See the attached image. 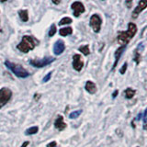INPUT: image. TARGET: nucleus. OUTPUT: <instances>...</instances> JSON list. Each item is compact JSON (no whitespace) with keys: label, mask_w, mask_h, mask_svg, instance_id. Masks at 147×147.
<instances>
[{"label":"nucleus","mask_w":147,"mask_h":147,"mask_svg":"<svg viewBox=\"0 0 147 147\" xmlns=\"http://www.w3.org/2000/svg\"><path fill=\"white\" fill-rule=\"evenodd\" d=\"M137 33V26L134 23L130 22L128 24V30L126 31H119L118 34V42L121 44V46L127 45L130 40L135 36Z\"/></svg>","instance_id":"nucleus-1"},{"label":"nucleus","mask_w":147,"mask_h":147,"mask_svg":"<svg viewBox=\"0 0 147 147\" xmlns=\"http://www.w3.org/2000/svg\"><path fill=\"white\" fill-rule=\"evenodd\" d=\"M38 44L39 40L36 38L30 35H24L22 37V40L20 41V43L17 46V49L20 50V52L27 53L30 51L33 50Z\"/></svg>","instance_id":"nucleus-2"},{"label":"nucleus","mask_w":147,"mask_h":147,"mask_svg":"<svg viewBox=\"0 0 147 147\" xmlns=\"http://www.w3.org/2000/svg\"><path fill=\"white\" fill-rule=\"evenodd\" d=\"M5 64H6V66L9 69V70H11L14 75L18 77L26 78L30 76L29 72H28L26 69L23 68L21 65H20V64H17L15 63H11V62L7 61V60L5 62Z\"/></svg>","instance_id":"nucleus-3"},{"label":"nucleus","mask_w":147,"mask_h":147,"mask_svg":"<svg viewBox=\"0 0 147 147\" xmlns=\"http://www.w3.org/2000/svg\"><path fill=\"white\" fill-rule=\"evenodd\" d=\"M55 61V58L52 57V56H49V57H44L42 59H33V60H30V63L31 64L32 66H35L37 68H41V67H44L48 64L52 63L53 62Z\"/></svg>","instance_id":"nucleus-4"},{"label":"nucleus","mask_w":147,"mask_h":147,"mask_svg":"<svg viewBox=\"0 0 147 147\" xmlns=\"http://www.w3.org/2000/svg\"><path fill=\"white\" fill-rule=\"evenodd\" d=\"M12 96V91L7 87H3L0 89V109H2Z\"/></svg>","instance_id":"nucleus-5"},{"label":"nucleus","mask_w":147,"mask_h":147,"mask_svg":"<svg viewBox=\"0 0 147 147\" xmlns=\"http://www.w3.org/2000/svg\"><path fill=\"white\" fill-rule=\"evenodd\" d=\"M101 24H102V20H101V18L98 14H94V15L91 16L89 20V25L94 32L98 33L101 30Z\"/></svg>","instance_id":"nucleus-6"},{"label":"nucleus","mask_w":147,"mask_h":147,"mask_svg":"<svg viewBox=\"0 0 147 147\" xmlns=\"http://www.w3.org/2000/svg\"><path fill=\"white\" fill-rule=\"evenodd\" d=\"M84 67V61L80 54H75L73 56V68L76 71L80 72Z\"/></svg>","instance_id":"nucleus-7"},{"label":"nucleus","mask_w":147,"mask_h":147,"mask_svg":"<svg viewBox=\"0 0 147 147\" xmlns=\"http://www.w3.org/2000/svg\"><path fill=\"white\" fill-rule=\"evenodd\" d=\"M72 9H73V11H74V16H75L76 18L77 17H79L82 13H84L85 12V7H84V5H83V3L81 2H78V1H76V2H74L72 4V6H71Z\"/></svg>","instance_id":"nucleus-8"},{"label":"nucleus","mask_w":147,"mask_h":147,"mask_svg":"<svg viewBox=\"0 0 147 147\" xmlns=\"http://www.w3.org/2000/svg\"><path fill=\"white\" fill-rule=\"evenodd\" d=\"M146 7H147V0H141L132 12V16H131L132 18H137L138 16L140 15V13L144 11Z\"/></svg>","instance_id":"nucleus-9"},{"label":"nucleus","mask_w":147,"mask_h":147,"mask_svg":"<svg viewBox=\"0 0 147 147\" xmlns=\"http://www.w3.org/2000/svg\"><path fill=\"white\" fill-rule=\"evenodd\" d=\"M64 50H65V45H64V42L62 40H58L53 45V53L55 55H61Z\"/></svg>","instance_id":"nucleus-10"},{"label":"nucleus","mask_w":147,"mask_h":147,"mask_svg":"<svg viewBox=\"0 0 147 147\" xmlns=\"http://www.w3.org/2000/svg\"><path fill=\"white\" fill-rule=\"evenodd\" d=\"M54 127L60 131H63L64 129L66 128V124L63 121V117L62 115H58L57 116L56 119H55V122H54Z\"/></svg>","instance_id":"nucleus-11"},{"label":"nucleus","mask_w":147,"mask_h":147,"mask_svg":"<svg viewBox=\"0 0 147 147\" xmlns=\"http://www.w3.org/2000/svg\"><path fill=\"white\" fill-rule=\"evenodd\" d=\"M126 46H127V45L121 46V47L118 48V49L116 50V52H115V54H114V56H115V62H114V64H113V66H112V70H114V69L116 68L119 58H121V54L124 53V51H125V49H126Z\"/></svg>","instance_id":"nucleus-12"},{"label":"nucleus","mask_w":147,"mask_h":147,"mask_svg":"<svg viewBox=\"0 0 147 147\" xmlns=\"http://www.w3.org/2000/svg\"><path fill=\"white\" fill-rule=\"evenodd\" d=\"M85 88L89 94H95L96 92V86L95 83H93L92 81H87L86 83Z\"/></svg>","instance_id":"nucleus-13"},{"label":"nucleus","mask_w":147,"mask_h":147,"mask_svg":"<svg viewBox=\"0 0 147 147\" xmlns=\"http://www.w3.org/2000/svg\"><path fill=\"white\" fill-rule=\"evenodd\" d=\"M142 50H144V45H142V43H140L139 46L137 47V49L135 50V52H134V59L133 60H134L137 64L141 62V57H142L141 52Z\"/></svg>","instance_id":"nucleus-14"},{"label":"nucleus","mask_w":147,"mask_h":147,"mask_svg":"<svg viewBox=\"0 0 147 147\" xmlns=\"http://www.w3.org/2000/svg\"><path fill=\"white\" fill-rule=\"evenodd\" d=\"M135 93H136V91H135L134 89L131 88V87H128V88H126L125 91H124V95H125V98H126L127 99H131V98H132L133 96H134Z\"/></svg>","instance_id":"nucleus-15"},{"label":"nucleus","mask_w":147,"mask_h":147,"mask_svg":"<svg viewBox=\"0 0 147 147\" xmlns=\"http://www.w3.org/2000/svg\"><path fill=\"white\" fill-rule=\"evenodd\" d=\"M18 15H20V20L23 22H27L28 20H29V12H28V10H26V9H23V10L18 11Z\"/></svg>","instance_id":"nucleus-16"},{"label":"nucleus","mask_w":147,"mask_h":147,"mask_svg":"<svg viewBox=\"0 0 147 147\" xmlns=\"http://www.w3.org/2000/svg\"><path fill=\"white\" fill-rule=\"evenodd\" d=\"M59 33L61 36H67V35H70L73 33V30H72V28L70 27H67V28H63V29L60 30L59 31Z\"/></svg>","instance_id":"nucleus-17"},{"label":"nucleus","mask_w":147,"mask_h":147,"mask_svg":"<svg viewBox=\"0 0 147 147\" xmlns=\"http://www.w3.org/2000/svg\"><path fill=\"white\" fill-rule=\"evenodd\" d=\"M38 131H39V127L33 126V127H30V128L28 129V130H26L25 134L26 135H33V134H36Z\"/></svg>","instance_id":"nucleus-18"},{"label":"nucleus","mask_w":147,"mask_h":147,"mask_svg":"<svg viewBox=\"0 0 147 147\" xmlns=\"http://www.w3.org/2000/svg\"><path fill=\"white\" fill-rule=\"evenodd\" d=\"M79 52H81L84 55H88L90 53V51H89V47H88V45H83L81 46V47H79Z\"/></svg>","instance_id":"nucleus-19"},{"label":"nucleus","mask_w":147,"mask_h":147,"mask_svg":"<svg viewBox=\"0 0 147 147\" xmlns=\"http://www.w3.org/2000/svg\"><path fill=\"white\" fill-rule=\"evenodd\" d=\"M70 23H72V18H68V17H65V18H62L61 20H60L59 25H60V26H63V25L70 24Z\"/></svg>","instance_id":"nucleus-20"},{"label":"nucleus","mask_w":147,"mask_h":147,"mask_svg":"<svg viewBox=\"0 0 147 147\" xmlns=\"http://www.w3.org/2000/svg\"><path fill=\"white\" fill-rule=\"evenodd\" d=\"M82 113V109H79V110H76V111H73L70 113V118L71 119H76L78 118L81 115Z\"/></svg>","instance_id":"nucleus-21"},{"label":"nucleus","mask_w":147,"mask_h":147,"mask_svg":"<svg viewBox=\"0 0 147 147\" xmlns=\"http://www.w3.org/2000/svg\"><path fill=\"white\" fill-rule=\"evenodd\" d=\"M56 25L55 24H53L52 26H51L50 30H49V37H53L55 33H56Z\"/></svg>","instance_id":"nucleus-22"},{"label":"nucleus","mask_w":147,"mask_h":147,"mask_svg":"<svg viewBox=\"0 0 147 147\" xmlns=\"http://www.w3.org/2000/svg\"><path fill=\"white\" fill-rule=\"evenodd\" d=\"M142 119H144V130H146V129H147V108L144 110V117H142Z\"/></svg>","instance_id":"nucleus-23"},{"label":"nucleus","mask_w":147,"mask_h":147,"mask_svg":"<svg viewBox=\"0 0 147 147\" xmlns=\"http://www.w3.org/2000/svg\"><path fill=\"white\" fill-rule=\"evenodd\" d=\"M127 67H128V63H124L123 65L121 66V68L119 69V73H121V75H124V74H125V72H126V70H127Z\"/></svg>","instance_id":"nucleus-24"},{"label":"nucleus","mask_w":147,"mask_h":147,"mask_svg":"<svg viewBox=\"0 0 147 147\" xmlns=\"http://www.w3.org/2000/svg\"><path fill=\"white\" fill-rule=\"evenodd\" d=\"M52 74H53V72H50V73L48 74V75H46V76L43 78V80H42V81H43L44 83L48 82V81L51 79V77H52Z\"/></svg>","instance_id":"nucleus-25"},{"label":"nucleus","mask_w":147,"mask_h":147,"mask_svg":"<svg viewBox=\"0 0 147 147\" xmlns=\"http://www.w3.org/2000/svg\"><path fill=\"white\" fill-rule=\"evenodd\" d=\"M47 147H57V142L55 141H53L52 142L47 144Z\"/></svg>","instance_id":"nucleus-26"},{"label":"nucleus","mask_w":147,"mask_h":147,"mask_svg":"<svg viewBox=\"0 0 147 147\" xmlns=\"http://www.w3.org/2000/svg\"><path fill=\"white\" fill-rule=\"evenodd\" d=\"M119 94V91L118 90H115L114 92H113V94H112V98H116V96H117V95Z\"/></svg>","instance_id":"nucleus-27"},{"label":"nucleus","mask_w":147,"mask_h":147,"mask_svg":"<svg viewBox=\"0 0 147 147\" xmlns=\"http://www.w3.org/2000/svg\"><path fill=\"white\" fill-rule=\"evenodd\" d=\"M29 144H30V142H28V141H27V142H24L20 147H27L28 145H29Z\"/></svg>","instance_id":"nucleus-28"},{"label":"nucleus","mask_w":147,"mask_h":147,"mask_svg":"<svg viewBox=\"0 0 147 147\" xmlns=\"http://www.w3.org/2000/svg\"><path fill=\"white\" fill-rule=\"evenodd\" d=\"M126 5L128 6V7L130 8V7H131V5H132V1H127V2H126Z\"/></svg>","instance_id":"nucleus-29"},{"label":"nucleus","mask_w":147,"mask_h":147,"mask_svg":"<svg viewBox=\"0 0 147 147\" xmlns=\"http://www.w3.org/2000/svg\"><path fill=\"white\" fill-rule=\"evenodd\" d=\"M142 113H139V114H138V116H137V121H140V119H142Z\"/></svg>","instance_id":"nucleus-30"},{"label":"nucleus","mask_w":147,"mask_h":147,"mask_svg":"<svg viewBox=\"0 0 147 147\" xmlns=\"http://www.w3.org/2000/svg\"><path fill=\"white\" fill-rule=\"evenodd\" d=\"M53 4H59L60 2H59V1H53Z\"/></svg>","instance_id":"nucleus-31"}]
</instances>
